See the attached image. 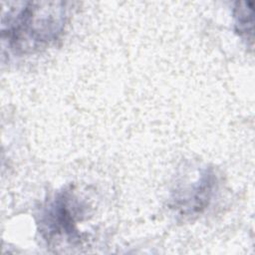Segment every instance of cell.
<instances>
[{
	"label": "cell",
	"mask_w": 255,
	"mask_h": 255,
	"mask_svg": "<svg viewBox=\"0 0 255 255\" xmlns=\"http://www.w3.org/2000/svg\"><path fill=\"white\" fill-rule=\"evenodd\" d=\"M86 206L71 189L58 193L43 212L41 231L48 239L65 238L74 242L80 240L78 221L83 219Z\"/></svg>",
	"instance_id": "2"
},
{
	"label": "cell",
	"mask_w": 255,
	"mask_h": 255,
	"mask_svg": "<svg viewBox=\"0 0 255 255\" xmlns=\"http://www.w3.org/2000/svg\"><path fill=\"white\" fill-rule=\"evenodd\" d=\"M65 22V3L29 2L3 16L2 38L12 50L33 52L55 41Z\"/></svg>",
	"instance_id": "1"
},
{
	"label": "cell",
	"mask_w": 255,
	"mask_h": 255,
	"mask_svg": "<svg viewBox=\"0 0 255 255\" xmlns=\"http://www.w3.org/2000/svg\"><path fill=\"white\" fill-rule=\"evenodd\" d=\"M216 184V177L211 170H204L200 178L186 189L183 195L175 196L173 207L182 214L191 215L201 212L209 203Z\"/></svg>",
	"instance_id": "3"
},
{
	"label": "cell",
	"mask_w": 255,
	"mask_h": 255,
	"mask_svg": "<svg viewBox=\"0 0 255 255\" xmlns=\"http://www.w3.org/2000/svg\"><path fill=\"white\" fill-rule=\"evenodd\" d=\"M249 2H238L234 8V18L236 31L240 35H253V7H249Z\"/></svg>",
	"instance_id": "4"
}]
</instances>
